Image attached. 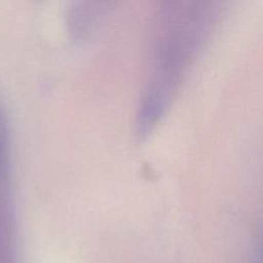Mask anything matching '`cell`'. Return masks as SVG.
<instances>
[{
    "instance_id": "1",
    "label": "cell",
    "mask_w": 263,
    "mask_h": 263,
    "mask_svg": "<svg viewBox=\"0 0 263 263\" xmlns=\"http://www.w3.org/2000/svg\"><path fill=\"white\" fill-rule=\"evenodd\" d=\"M213 7L175 3L159 13L151 76L136 122L139 138L153 130L202 50L220 14Z\"/></svg>"
},
{
    "instance_id": "2",
    "label": "cell",
    "mask_w": 263,
    "mask_h": 263,
    "mask_svg": "<svg viewBox=\"0 0 263 263\" xmlns=\"http://www.w3.org/2000/svg\"><path fill=\"white\" fill-rule=\"evenodd\" d=\"M90 7V4H87ZM102 4H98L97 9H76L72 10V17H71V30L77 37H84L87 33L91 32L92 27L97 25L98 20H102L104 10L100 9Z\"/></svg>"
}]
</instances>
